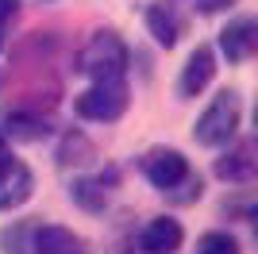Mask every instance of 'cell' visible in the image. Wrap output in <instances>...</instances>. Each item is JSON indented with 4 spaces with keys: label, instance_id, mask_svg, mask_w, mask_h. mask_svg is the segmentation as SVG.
Listing matches in <instances>:
<instances>
[{
    "label": "cell",
    "instance_id": "obj_14",
    "mask_svg": "<svg viewBox=\"0 0 258 254\" xmlns=\"http://www.w3.org/2000/svg\"><path fill=\"white\" fill-rule=\"evenodd\" d=\"M93 162V143H89L81 131L62 139V147H58V166L70 169V166H89Z\"/></svg>",
    "mask_w": 258,
    "mask_h": 254
},
{
    "label": "cell",
    "instance_id": "obj_16",
    "mask_svg": "<svg viewBox=\"0 0 258 254\" xmlns=\"http://www.w3.org/2000/svg\"><path fill=\"white\" fill-rule=\"evenodd\" d=\"M16 16H20V0H0V50L8 46V35H12Z\"/></svg>",
    "mask_w": 258,
    "mask_h": 254
},
{
    "label": "cell",
    "instance_id": "obj_10",
    "mask_svg": "<svg viewBox=\"0 0 258 254\" xmlns=\"http://www.w3.org/2000/svg\"><path fill=\"white\" fill-rule=\"evenodd\" d=\"M185 173H189V162H185L181 150H154L147 158V181L162 193H170Z\"/></svg>",
    "mask_w": 258,
    "mask_h": 254
},
{
    "label": "cell",
    "instance_id": "obj_8",
    "mask_svg": "<svg viewBox=\"0 0 258 254\" xmlns=\"http://www.w3.org/2000/svg\"><path fill=\"white\" fill-rule=\"evenodd\" d=\"M216 74V54L212 46H197L193 54H189V62H185L181 70V81H177V93L185 96V100H193V96H201L208 89V81H212Z\"/></svg>",
    "mask_w": 258,
    "mask_h": 254
},
{
    "label": "cell",
    "instance_id": "obj_18",
    "mask_svg": "<svg viewBox=\"0 0 258 254\" xmlns=\"http://www.w3.org/2000/svg\"><path fill=\"white\" fill-rule=\"evenodd\" d=\"M8 158H12V150H8V139L0 135V166H4V162H8Z\"/></svg>",
    "mask_w": 258,
    "mask_h": 254
},
{
    "label": "cell",
    "instance_id": "obj_15",
    "mask_svg": "<svg viewBox=\"0 0 258 254\" xmlns=\"http://www.w3.org/2000/svg\"><path fill=\"white\" fill-rule=\"evenodd\" d=\"M197 254H243V250H239V239H235V235H227V231H208V235H201Z\"/></svg>",
    "mask_w": 258,
    "mask_h": 254
},
{
    "label": "cell",
    "instance_id": "obj_13",
    "mask_svg": "<svg viewBox=\"0 0 258 254\" xmlns=\"http://www.w3.org/2000/svg\"><path fill=\"white\" fill-rule=\"evenodd\" d=\"M12 139H23V143H35V139H43L50 127H46L43 116H35V112H27V108H20V112H12L8 116V127H4Z\"/></svg>",
    "mask_w": 258,
    "mask_h": 254
},
{
    "label": "cell",
    "instance_id": "obj_12",
    "mask_svg": "<svg viewBox=\"0 0 258 254\" xmlns=\"http://www.w3.org/2000/svg\"><path fill=\"white\" fill-rule=\"evenodd\" d=\"M70 197H74L85 212H104L108 208V185H104V177H81V181H74Z\"/></svg>",
    "mask_w": 258,
    "mask_h": 254
},
{
    "label": "cell",
    "instance_id": "obj_11",
    "mask_svg": "<svg viewBox=\"0 0 258 254\" xmlns=\"http://www.w3.org/2000/svg\"><path fill=\"white\" fill-rule=\"evenodd\" d=\"M216 177L231 181V185H247L254 177V143H239L224 158H216Z\"/></svg>",
    "mask_w": 258,
    "mask_h": 254
},
{
    "label": "cell",
    "instance_id": "obj_2",
    "mask_svg": "<svg viewBox=\"0 0 258 254\" xmlns=\"http://www.w3.org/2000/svg\"><path fill=\"white\" fill-rule=\"evenodd\" d=\"M77 74L93 77V81L123 77L127 74V46H123V39L116 31H97L81 46V54H77Z\"/></svg>",
    "mask_w": 258,
    "mask_h": 254
},
{
    "label": "cell",
    "instance_id": "obj_7",
    "mask_svg": "<svg viewBox=\"0 0 258 254\" xmlns=\"http://www.w3.org/2000/svg\"><path fill=\"white\" fill-rule=\"evenodd\" d=\"M181 27H185V20H181V12H177V0H154L151 8H147V31L154 35L158 46L170 50L173 42L181 39Z\"/></svg>",
    "mask_w": 258,
    "mask_h": 254
},
{
    "label": "cell",
    "instance_id": "obj_1",
    "mask_svg": "<svg viewBox=\"0 0 258 254\" xmlns=\"http://www.w3.org/2000/svg\"><path fill=\"white\" fill-rule=\"evenodd\" d=\"M239 116H243V104H239L235 89H224V93L212 96V104L201 112L193 127V139L201 147H227L239 131Z\"/></svg>",
    "mask_w": 258,
    "mask_h": 254
},
{
    "label": "cell",
    "instance_id": "obj_3",
    "mask_svg": "<svg viewBox=\"0 0 258 254\" xmlns=\"http://www.w3.org/2000/svg\"><path fill=\"white\" fill-rule=\"evenodd\" d=\"M77 116L93 119V123H112L127 112V81L123 77H100L74 100Z\"/></svg>",
    "mask_w": 258,
    "mask_h": 254
},
{
    "label": "cell",
    "instance_id": "obj_17",
    "mask_svg": "<svg viewBox=\"0 0 258 254\" xmlns=\"http://www.w3.org/2000/svg\"><path fill=\"white\" fill-rule=\"evenodd\" d=\"M239 0H193V8L201 12V16H216V12H227V8H235Z\"/></svg>",
    "mask_w": 258,
    "mask_h": 254
},
{
    "label": "cell",
    "instance_id": "obj_6",
    "mask_svg": "<svg viewBox=\"0 0 258 254\" xmlns=\"http://www.w3.org/2000/svg\"><path fill=\"white\" fill-rule=\"evenodd\" d=\"M31 250L35 254H89V243L62 223H43L31 235Z\"/></svg>",
    "mask_w": 258,
    "mask_h": 254
},
{
    "label": "cell",
    "instance_id": "obj_5",
    "mask_svg": "<svg viewBox=\"0 0 258 254\" xmlns=\"http://www.w3.org/2000/svg\"><path fill=\"white\" fill-rule=\"evenodd\" d=\"M254 46H258V20H250V16H239L220 31V50H224V58L231 66L247 62L254 54Z\"/></svg>",
    "mask_w": 258,
    "mask_h": 254
},
{
    "label": "cell",
    "instance_id": "obj_9",
    "mask_svg": "<svg viewBox=\"0 0 258 254\" xmlns=\"http://www.w3.org/2000/svg\"><path fill=\"white\" fill-rule=\"evenodd\" d=\"M181 223L170 220V216H158V220H151L147 227H143L139 235V250L143 254H173V250H181Z\"/></svg>",
    "mask_w": 258,
    "mask_h": 254
},
{
    "label": "cell",
    "instance_id": "obj_4",
    "mask_svg": "<svg viewBox=\"0 0 258 254\" xmlns=\"http://www.w3.org/2000/svg\"><path fill=\"white\" fill-rule=\"evenodd\" d=\"M31 189H35V177L20 158H8L0 166V212H16L20 204H27Z\"/></svg>",
    "mask_w": 258,
    "mask_h": 254
}]
</instances>
